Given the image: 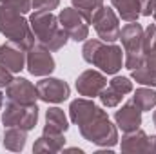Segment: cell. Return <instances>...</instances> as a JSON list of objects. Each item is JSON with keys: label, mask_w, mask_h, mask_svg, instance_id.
<instances>
[{"label": "cell", "mask_w": 156, "mask_h": 154, "mask_svg": "<svg viewBox=\"0 0 156 154\" xmlns=\"http://www.w3.org/2000/svg\"><path fill=\"white\" fill-rule=\"evenodd\" d=\"M69 116L87 142L100 147H115L118 143V129L111 123L107 113L89 98L73 100L69 105Z\"/></svg>", "instance_id": "cell-1"}, {"label": "cell", "mask_w": 156, "mask_h": 154, "mask_svg": "<svg viewBox=\"0 0 156 154\" xmlns=\"http://www.w3.org/2000/svg\"><path fill=\"white\" fill-rule=\"evenodd\" d=\"M82 56L87 64L98 67L104 75H116L123 64V51L116 44H109L100 38L85 40Z\"/></svg>", "instance_id": "cell-2"}, {"label": "cell", "mask_w": 156, "mask_h": 154, "mask_svg": "<svg viewBox=\"0 0 156 154\" xmlns=\"http://www.w3.org/2000/svg\"><path fill=\"white\" fill-rule=\"evenodd\" d=\"M29 24L33 29V35L38 44L47 47L49 51H58L67 44V33L58 22V16H55L47 9H35L29 16Z\"/></svg>", "instance_id": "cell-3"}, {"label": "cell", "mask_w": 156, "mask_h": 154, "mask_svg": "<svg viewBox=\"0 0 156 154\" xmlns=\"http://www.w3.org/2000/svg\"><path fill=\"white\" fill-rule=\"evenodd\" d=\"M0 33L9 38V42L22 45L26 51L33 47L37 40L29 20L24 18V13L5 4H0Z\"/></svg>", "instance_id": "cell-4"}, {"label": "cell", "mask_w": 156, "mask_h": 154, "mask_svg": "<svg viewBox=\"0 0 156 154\" xmlns=\"http://www.w3.org/2000/svg\"><path fill=\"white\" fill-rule=\"evenodd\" d=\"M120 40L123 45V64L129 71L144 64V27L138 22H129L120 29Z\"/></svg>", "instance_id": "cell-5"}, {"label": "cell", "mask_w": 156, "mask_h": 154, "mask_svg": "<svg viewBox=\"0 0 156 154\" xmlns=\"http://www.w3.org/2000/svg\"><path fill=\"white\" fill-rule=\"evenodd\" d=\"M38 121V107L37 103L24 105L16 102H7L4 114H2V123L5 127H20L24 131L35 129Z\"/></svg>", "instance_id": "cell-6"}, {"label": "cell", "mask_w": 156, "mask_h": 154, "mask_svg": "<svg viewBox=\"0 0 156 154\" xmlns=\"http://www.w3.org/2000/svg\"><path fill=\"white\" fill-rule=\"evenodd\" d=\"M91 24L94 26V31L98 33L100 40L113 44L120 38V29L122 27H120V20H118V15L115 13V9L102 5L94 13Z\"/></svg>", "instance_id": "cell-7"}, {"label": "cell", "mask_w": 156, "mask_h": 154, "mask_svg": "<svg viewBox=\"0 0 156 154\" xmlns=\"http://www.w3.org/2000/svg\"><path fill=\"white\" fill-rule=\"evenodd\" d=\"M26 67L33 76H47L55 71V58L51 56V51L47 47H44L42 44H35L27 49Z\"/></svg>", "instance_id": "cell-8"}, {"label": "cell", "mask_w": 156, "mask_h": 154, "mask_svg": "<svg viewBox=\"0 0 156 154\" xmlns=\"http://www.w3.org/2000/svg\"><path fill=\"white\" fill-rule=\"evenodd\" d=\"M58 22L67 33V37L75 42H83L89 35V26L83 20V16L78 13L75 7H66L58 15Z\"/></svg>", "instance_id": "cell-9"}, {"label": "cell", "mask_w": 156, "mask_h": 154, "mask_svg": "<svg viewBox=\"0 0 156 154\" xmlns=\"http://www.w3.org/2000/svg\"><path fill=\"white\" fill-rule=\"evenodd\" d=\"M37 93H38V98L42 102L60 103V102H64V100L69 98L71 87L64 80H58V78H44V80L37 82Z\"/></svg>", "instance_id": "cell-10"}, {"label": "cell", "mask_w": 156, "mask_h": 154, "mask_svg": "<svg viewBox=\"0 0 156 154\" xmlns=\"http://www.w3.org/2000/svg\"><path fill=\"white\" fill-rule=\"evenodd\" d=\"M5 96H7L9 102L31 105V103H37L38 93H37V85H33L29 80H26V78H13V82L5 87Z\"/></svg>", "instance_id": "cell-11"}, {"label": "cell", "mask_w": 156, "mask_h": 154, "mask_svg": "<svg viewBox=\"0 0 156 154\" xmlns=\"http://www.w3.org/2000/svg\"><path fill=\"white\" fill-rule=\"evenodd\" d=\"M105 85H107V80L104 73L96 69H87L76 78V91L83 98H96Z\"/></svg>", "instance_id": "cell-12"}, {"label": "cell", "mask_w": 156, "mask_h": 154, "mask_svg": "<svg viewBox=\"0 0 156 154\" xmlns=\"http://www.w3.org/2000/svg\"><path fill=\"white\" fill-rule=\"evenodd\" d=\"M27 53L22 45L15 42H7L0 45V65L11 73H20L26 67Z\"/></svg>", "instance_id": "cell-13"}, {"label": "cell", "mask_w": 156, "mask_h": 154, "mask_svg": "<svg viewBox=\"0 0 156 154\" xmlns=\"http://www.w3.org/2000/svg\"><path fill=\"white\" fill-rule=\"evenodd\" d=\"M115 121H116L118 129H122V132L136 131L142 125V111L131 100V102L123 103L116 113H115Z\"/></svg>", "instance_id": "cell-14"}, {"label": "cell", "mask_w": 156, "mask_h": 154, "mask_svg": "<svg viewBox=\"0 0 156 154\" xmlns=\"http://www.w3.org/2000/svg\"><path fill=\"white\" fill-rule=\"evenodd\" d=\"M120 147L123 152H151V136L138 127L136 131L123 134Z\"/></svg>", "instance_id": "cell-15"}, {"label": "cell", "mask_w": 156, "mask_h": 154, "mask_svg": "<svg viewBox=\"0 0 156 154\" xmlns=\"http://www.w3.org/2000/svg\"><path fill=\"white\" fill-rule=\"evenodd\" d=\"M64 145H66V138L62 132L44 131V134L33 145V152H60L64 151Z\"/></svg>", "instance_id": "cell-16"}, {"label": "cell", "mask_w": 156, "mask_h": 154, "mask_svg": "<svg viewBox=\"0 0 156 154\" xmlns=\"http://www.w3.org/2000/svg\"><path fill=\"white\" fill-rule=\"evenodd\" d=\"M26 142H27V131H24L20 127H5L2 143L7 151H13V152L24 151Z\"/></svg>", "instance_id": "cell-17"}, {"label": "cell", "mask_w": 156, "mask_h": 154, "mask_svg": "<svg viewBox=\"0 0 156 154\" xmlns=\"http://www.w3.org/2000/svg\"><path fill=\"white\" fill-rule=\"evenodd\" d=\"M111 2L116 9L118 16L125 22H138V18L142 16L140 0H111Z\"/></svg>", "instance_id": "cell-18"}, {"label": "cell", "mask_w": 156, "mask_h": 154, "mask_svg": "<svg viewBox=\"0 0 156 154\" xmlns=\"http://www.w3.org/2000/svg\"><path fill=\"white\" fill-rule=\"evenodd\" d=\"M69 129V121H67V116L64 114L62 109L58 107H49L47 113H45V127L44 131L47 132H66Z\"/></svg>", "instance_id": "cell-19"}, {"label": "cell", "mask_w": 156, "mask_h": 154, "mask_svg": "<svg viewBox=\"0 0 156 154\" xmlns=\"http://www.w3.org/2000/svg\"><path fill=\"white\" fill-rule=\"evenodd\" d=\"M144 62L156 71V24L144 29Z\"/></svg>", "instance_id": "cell-20"}, {"label": "cell", "mask_w": 156, "mask_h": 154, "mask_svg": "<svg viewBox=\"0 0 156 154\" xmlns=\"http://www.w3.org/2000/svg\"><path fill=\"white\" fill-rule=\"evenodd\" d=\"M133 102L136 103V107L144 113V111H153L156 107V91L147 89V87H140L134 91Z\"/></svg>", "instance_id": "cell-21"}, {"label": "cell", "mask_w": 156, "mask_h": 154, "mask_svg": "<svg viewBox=\"0 0 156 154\" xmlns=\"http://www.w3.org/2000/svg\"><path fill=\"white\" fill-rule=\"evenodd\" d=\"M104 5V0H73V7L83 16L87 24H91L94 13Z\"/></svg>", "instance_id": "cell-22"}, {"label": "cell", "mask_w": 156, "mask_h": 154, "mask_svg": "<svg viewBox=\"0 0 156 154\" xmlns=\"http://www.w3.org/2000/svg\"><path fill=\"white\" fill-rule=\"evenodd\" d=\"M131 76H133V80H136L142 85H151V87L156 85V71L151 65H147L145 62L142 65H138L136 69H133L131 71Z\"/></svg>", "instance_id": "cell-23"}, {"label": "cell", "mask_w": 156, "mask_h": 154, "mask_svg": "<svg viewBox=\"0 0 156 154\" xmlns=\"http://www.w3.org/2000/svg\"><path fill=\"white\" fill-rule=\"evenodd\" d=\"M98 98H100L102 105H105V107H116L118 103L123 100V94H122L120 91H116L115 87L105 85V87H104V91L98 94Z\"/></svg>", "instance_id": "cell-24"}, {"label": "cell", "mask_w": 156, "mask_h": 154, "mask_svg": "<svg viewBox=\"0 0 156 154\" xmlns=\"http://www.w3.org/2000/svg\"><path fill=\"white\" fill-rule=\"evenodd\" d=\"M109 85L115 87L116 91H120L123 96L129 94V93L133 91V82H131L129 78H125V76H115L111 82H109Z\"/></svg>", "instance_id": "cell-25"}, {"label": "cell", "mask_w": 156, "mask_h": 154, "mask_svg": "<svg viewBox=\"0 0 156 154\" xmlns=\"http://www.w3.org/2000/svg\"><path fill=\"white\" fill-rule=\"evenodd\" d=\"M0 4L11 5V7L18 9L20 13H29V11L33 9V5H31V0H0Z\"/></svg>", "instance_id": "cell-26"}, {"label": "cell", "mask_w": 156, "mask_h": 154, "mask_svg": "<svg viewBox=\"0 0 156 154\" xmlns=\"http://www.w3.org/2000/svg\"><path fill=\"white\" fill-rule=\"evenodd\" d=\"M60 4V0H31V5L33 9H47V11H53L56 9Z\"/></svg>", "instance_id": "cell-27"}, {"label": "cell", "mask_w": 156, "mask_h": 154, "mask_svg": "<svg viewBox=\"0 0 156 154\" xmlns=\"http://www.w3.org/2000/svg\"><path fill=\"white\" fill-rule=\"evenodd\" d=\"M11 82H13V73H11V71H7L5 67H2V65H0V89L7 87Z\"/></svg>", "instance_id": "cell-28"}, {"label": "cell", "mask_w": 156, "mask_h": 154, "mask_svg": "<svg viewBox=\"0 0 156 154\" xmlns=\"http://www.w3.org/2000/svg\"><path fill=\"white\" fill-rule=\"evenodd\" d=\"M140 7H142V16H151L154 9V0H140Z\"/></svg>", "instance_id": "cell-29"}, {"label": "cell", "mask_w": 156, "mask_h": 154, "mask_svg": "<svg viewBox=\"0 0 156 154\" xmlns=\"http://www.w3.org/2000/svg\"><path fill=\"white\" fill-rule=\"evenodd\" d=\"M2 103H4V94H2V91H0V111H2Z\"/></svg>", "instance_id": "cell-30"}, {"label": "cell", "mask_w": 156, "mask_h": 154, "mask_svg": "<svg viewBox=\"0 0 156 154\" xmlns=\"http://www.w3.org/2000/svg\"><path fill=\"white\" fill-rule=\"evenodd\" d=\"M153 16H154V20H156V0H154V9H153Z\"/></svg>", "instance_id": "cell-31"}, {"label": "cell", "mask_w": 156, "mask_h": 154, "mask_svg": "<svg viewBox=\"0 0 156 154\" xmlns=\"http://www.w3.org/2000/svg\"><path fill=\"white\" fill-rule=\"evenodd\" d=\"M153 121H154V127H156V111L153 113Z\"/></svg>", "instance_id": "cell-32"}]
</instances>
